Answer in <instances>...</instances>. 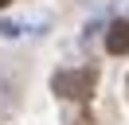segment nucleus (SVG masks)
Returning a JSON list of instances; mask_svg holds the SVG:
<instances>
[{
	"label": "nucleus",
	"instance_id": "obj_1",
	"mask_svg": "<svg viewBox=\"0 0 129 125\" xmlns=\"http://www.w3.org/2000/svg\"><path fill=\"white\" fill-rule=\"evenodd\" d=\"M55 94L67 102H90V94H94L98 86V70L94 67H82V70H59L55 74Z\"/></svg>",
	"mask_w": 129,
	"mask_h": 125
},
{
	"label": "nucleus",
	"instance_id": "obj_2",
	"mask_svg": "<svg viewBox=\"0 0 129 125\" xmlns=\"http://www.w3.org/2000/svg\"><path fill=\"white\" fill-rule=\"evenodd\" d=\"M106 51L110 55H129V23L125 20L110 23V31H106Z\"/></svg>",
	"mask_w": 129,
	"mask_h": 125
},
{
	"label": "nucleus",
	"instance_id": "obj_3",
	"mask_svg": "<svg viewBox=\"0 0 129 125\" xmlns=\"http://www.w3.org/2000/svg\"><path fill=\"white\" fill-rule=\"evenodd\" d=\"M4 4H12V0H0V8H4Z\"/></svg>",
	"mask_w": 129,
	"mask_h": 125
}]
</instances>
